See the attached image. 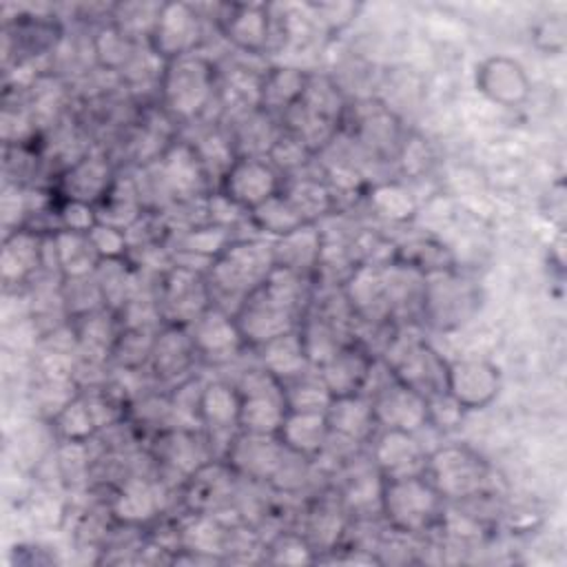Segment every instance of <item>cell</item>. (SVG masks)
Segmentation results:
<instances>
[{"mask_svg":"<svg viewBox=\"0 0 567 567\" xmlns=\"http://www.w3.org/2000/svg\"><path fill=\"white\" fill-rule=\"evenodd\" d=\"M303 295V275L275 266L266 281L233 315L244 343L259 348L275 337L297 330Z\"/></svg>","mask_w":567,"mask_h":567,"instance_id":"6da1fadb","label":"cell"},{"mask_svg":"<svg viewBox=\"0 0 567 567\" xmlns=\"http://www.w3.org/2000/svg\"><path fill=\"white\" fill-rule=\"evenodd\" d=\"M275 268V246L264 239H241L230 241L228 248L208 268L206 286L210 301H233L235 310L241 301L257 290ZM235 315V312H233Z\"/></svg>","mask_w":567,"mask_h":567,"instance_id":"7a4b0ae2","label":"cell"},{"mask_svg":"<svg viewBox=\"0 0 567 567\" xmlns=\"http://www.w3.org/2000/svg\"><path fill=\"white\" fill-rule=\"evenodd\" d=\"M379 509L394 529L416 534L441 518L443 496L425 474L383 476Z\"/></svg>","mask_w":567,"mask_h":567,"instance_id":"3957f363","label":"cell"},{"mask_svg":"<svg viewBox=\"0 0 567 567\" xmlns=\"http://www.w3.org/2000/svg\"><path fill=\"white\" fill-rule=\"evenodd\" d=\"M217 89L215 64L197 53L166 62L159 78L162 102L168 113L182 120L197 117L206 111Z\"/></svg>","mask_w":567,"mask_h":567,"instance_id":"277c9868","label":"cell"},{"mask_svg":"<svg viewBox=\"0 0 567 567\" xmlns=\"http://www.w3.org/2000/svg\"><path fill=\"white\" fill-rule=\"evenodd\" d=\"M239 405V432L277 434L288 412L284 385L268 370H248L237 385Z\"/></svg>","mask_w":567,"mask_h":567,"instance_id":"5b68a950","label":"cell"},{"mask_svg":"<svg viewBox=\"0 0 567 567\" xmlns=\"http://www.w3.org/2000/svg\"><path fill=\"white\" fill-rule=\"evenodd\" d=\"M423 474L443 498H467L483 487L487 465L465 445H445L425 458Z\"/></svg>","mask_w":567,"mask_h":567,"instance_id":"8992f818","label":"cell"},{"mask_svg":"<svg viewBox=\"0 0 567 567\" xmlns=\"http://www.w3.org/2000/svg\"><path fill=\"white\" fill-rule=\"evenodd\" d=\"M385 363L392 377L412 390L421 392L425 399L445 392L447 363L427 343L410 339H394L385 348Z\"/></svg>","mask_w":567,"mask_h":567,"instance_id":"52a82bcc","label":"cell"},{"mask_svg":"<svg viewBox=\"0 0 567 567\" xmlns=\"http://www.w3.org/2000/svg\"><path fill=\"white\" fill-rule=\"evenodd\" d=\"M281 188V173L266 155H237L221 175L219 193L248 213L277 195Z\"/></svg>","mask_w":567,"mask_h":567,"instance_id":"ba28073f","label":"cell"},{"mask_svg":"<svg viewBox=\"0 0 567 567\" xmlns=\"http://www.w3.org/2000/svg\"><path fill=\"white\" fill-rule=\"evenodd\" d=\"M202 35V18L193 4L166 2L159 7L155 24L148 33V47L157 58L171 62L195 53Z\"/></svg>","mask_w":567,"mask_h":567,"instance_id":"9c48e42d","label":"cell"},{"mask_svg":"<svg viewBox=\"0 0 567 567\" xmlns=\"http://www.w3.org/2000/svg\"><path fill=\"white\" fill-rule=\"evenodd\" d=\"M288 454L290 452L277 434L237 432L224 452V461L235 474L248 478H275Z\"/></svg>","mask_w":567,"mask_h":567,"instance_id":"30bf717a","label":"cell"},{"mask_svg":"<svg viewBox=\"0 0 567 567\" xmlns=\"http://www.w3.org/2000/svg\"><path fill=\"white\" fill-rule=\"evenodd\" d=\"M445 392L463 410H483L501 392V370L483 359H461L447 363Z\"/></svg>","mask_w":567,"mask_h":567,"instance_id":"8fae6325","label":"cell"},{"mask_svg":"<svg viewBox=\"0 0 567 567\" xmlns=\"http://www.w3.org/2000/svg\"><path fill=\"white\" fill-rule=\"evenodd\" d=\"M476 301L478 297L474 288L450 272L432 275V281L427 286L423 284L421 292L423 312L439 328H454L467 321L476 308Z\"/></svg>","mask_w":567,"mask_h":567,"instance_id":"7c38bea8","label":"cell"},{"mask_svg":"<svg viewBox=\"0 0 567 567\" xmlns=\"http://www.w3.org/2000/svg\"><path fill=\"white\" fill-rule=\"evenodd\" d=\"M370 401L377 425L383 430L416 434L427 425V399L394 377L379 388Z\"/></svg>","mask_w":567,"mask_h":567,"instance_id":"4fadbf2b","label":"cell"},{"mask_svg":"<svg viewBox=\"0 0 567 567\" xmlns=\"http://www.w3.org/2000/svg\"><path fill=\"white\" fill-rule=\"evenodd\" d=\"M374 372L372 350L361 341H346L321 368L319 379L332 399L361 394Z\"/></svg>","mask_w":567,"mask_h":567,"instance_id":"5bb4252c","label":"cell"},{"mask_svg":"<svg viewBox=\"0 0 567 567\" xmlns=\"http://www.w3.org/2000/svg\"><path fill=\"white\" fill-rule=\"evenodd\" d=\"M210 292L202 272L175 266L162 290V312L171 326L188 328L210 303Z\"/></svg>","mask_w":567,"mask_h":567,"instance_id":"9a60e30c","label":"cell"},{"mask_svg":"<svg viewBox=\"0 0 567 567\" xmlns=\"http://www.w3.org/2000/svg\"><path fill=\"white\" fill-rule=\"evenodd\" d=\"M476 89L498 106H518L529 97L532 80L518 60L492 55L476 66Z\"/></svg>","mask_w":567,"mask_h":567,"instance_id":"2e32d148","label":"cell"},{"mask_svg":"<svg viewBox=\"0 0 567 567\" xmlns=\"http://www.w3.org/2000/svg\"><path fill=\"white\" fill-rule=\"evenodd\" d=\"M188 332L197 354L210 361L230 359L241 350V346H246L235 317L217 306H208L188 326Z\"/></svg>","mask_w":567,"mask_h":567,"instance_id":"e0dca14e","label":"cell"},{"mask_svg":"<svg viewBox=\"0 0 567 567\" xmlns=\"http://www.w3.org/2000/svg\"><path fill=\"white\" fill-rule=\"evenodd\" d=\"M219 29L224 38L244 53H261L270 40V13L266 4H226L221 7Z\"/></svg>","mask_w":567,"mask_h":567,"instance_id":"ac0fdd59","label":"cell"},{"mask_svg":"<svg viewBox=\"0 0 567 567\" xmlns=\"http://www.w3.org/2000/svg\"><path fill=\"white\" fill-rule=\"evenodd\" d=\"M372 454L381 476L423 474L427 458L421 443L416 441V434L399 430H383Z\"/></svg>","mask_w":567,"mask_h":567,"instance_id":"d6986e66","label":"cell"},{"mask_svg":"<svg viewBox=\"0 0 567 567\" xmlns=\"http://www.w3.org/2000/svg\"><path fill=\"white\" fill-rule=\"evenodd\" d=\"M159 177L175 197H193L206 188L208 171L193 144H173L159 164Z\"/></svg>","mask_w":567,"mask_h":567,"instance_id":"ffe728a7","label":"cell"},{"mask_svg":"<svg viewBox=\"0 0 567 567\" xmlns=\"http://www.w3.org/2000/svg\"><path fill=\"white\" fill-rule=\"evenodd\" d=\"M284 447L295 456H317L330 441V427L326 412L315 410H288L277 432Z\"/></svg>","mask_w":567,"mask_h":567,"instance_id":"44dd1931","label":"cell"},{"mask_svg":"<svg viewBox=\"0 0 567 567\" xmlns=\"http://www.w3.org/2000/svg\"><path fill=\"white\" fill-rule=\"evenodd\" d=\"M239 405L241 396L235 385L213 381L202 390L197 419L213 436L224 434L228 441H233V432L239 430Z\"/></svg>","mask_w":567,"mask_h":567,"instance_id":"7402d4cb","label":"cell"},{"mask_svg":"<svg viewBox=\"0 0 567 567\" xmlns=\"http://www.w3.org/2000/svg\"><path fill=\"white\" fill-rule=\"evenodd\" d=\"M326 421L330 427V436H339L348 443L365 441L377 427L372 401L363 392L332 399L326 408Z\"/></svg>","mask_w":567,"mask_h":567,"instance_id":"603a6c76","label":"cell"},{"mask_svg":"<svg viewBox=\"0 0 567 567\" xmlns=\"http://www.w3.org/2000/svg\"><path fill=\"white\" fill-rule=\"evenodd\" d=\"M44 237L29 228H16L4 237L0 268L4 284L24 281L38 266H42Z\"/></svg>","mask_w":567,"mask_h":567,"instance_id":"cb8c5ba5","label":"cell"},{"mask_svg":"<svg viewBox=\"0 0 567 567\" xmlns=\"http://www.w3.org/2000/svg\"><path fill=\"white\" fill-rule=\"evenodd\" d=\"M195 357H197V350H195L188 328L168 323V328H164L153 339L148 359H151L153 372L157 377L171 379V377H177L179 372H186Z\"/></svg>","mask_w":567,"mask_h":567,"instance_id":"d4e9b609","label":"cell"},{"mask_svg":"<svg viewBox=\"0 0 567 567\" xmlns=\"http://www.w3.org/2000/svg\"><path fill=\"white\" fill-rule=\"evenodd\" d=\"M272 246H275V266L295 270L299 275L315 270L323 252L321 233L317 230L315 224H303L297 230L284 237H277Z\"/></svg>","mask_w":567,"mask_h":567,"instance_id":"484cf974","label":"cell"},{"mask_svg":"<svg viewBox=\"0 0 567 567\" xmlns=\"http://www.w3.org/2000/svg\"><path fill=\"white\" fill-rule=\"evenodd\" d=\"M308 80L310 75L295 66L268 69L259 82V109L264 113H286L301 100Z\"/></svg>","mask_w":567,"mask_h":567,"instance_id":"4316f807","label":"cell"},{"mask_svg":"<svg viewBox=\"0 0 567 567\" xmlns=\"http://www.w3.org/2000/svg\"><path fill=\"white\" fill-rule=\"evenodd\" d=\"M259 352H261V368L268 370L272 377H277L281 383L303 374L306 368L310 365L299 328L259 346Z\"/></svg>","mask_w":567,"mask_h":567,"instance_id":"83f0119b","label":"cell"},{"mask_svg":"<svg viewBox=\"0 0 567 567\" xmlns=\"http://www.w3.org/2000/svg\"><path fill=\"white\" fill-rule=\"evenodd\" d=\"M111 184V168L102 157H84L62 177L66 199H80L93 206L106 195Z\"/></svg>","mask_w":567,"mask_h":567,"instance_id":"f1b7e54d","label":"cell"},{"mask_svg":"<svg viewBox=\"0 0 567 567\" xmlns=\"http://www.w3.org/2000/svg\"><path fill=\"white\" fill-rule=\"evenodd\" d=\"M97 221L128 230L142 217V195L133 179H113L106 195L95 204Z\"/></svg>","mask_w":567,"mask_h":567,"instance_id":"f546056e","label":"cell"},{"mask_svg":"<svg viewBox=\"0 0 567 567\" xmlns=\"http://www.w3.org/2000/svg\"><path fill=\"white\" fill-rule=\"evenodd\" d=\"M111 509H113V516L124 525H144L155 518L159 503L148 481L131 478L115 494Z\"/></svg>","mask_w":567,"mask_h":567,"instance_id":"4dcf8cb0","label":"cell"},{"mask_svg":"<svg viewBox=\"0 0 567 567\" xmlns=\"http://www.w3.org/2000/svg\"><path fill=\"white\" fill-rule=\"evenodd\" d=\"M55 250H58V268L64 272L66 279L73 277H89L95 272L100 257L95 255L89 235L71 233V230H55L53 233Z\"/></svg>","mask_w":567,"mask_h":567,"instance_id":"1f68e13d","label":"cell"},{"mask_svg":"<svg viewBox=\"0 0 567 567\" xmlns=\"http://www.w3.org/2000/svg\"><path fill=\"white\" fill-rule=\"evenodd\" d=\"M281 190L292 202L306 224H315L319 217L328 215L334 204L330 186L312 177H297L290 184H284Z\"/></svg>","mask_w":567,"mask_h":567,"instance_id":"d6a6232c","label":"cell"},{"mask_svg":"<svg viewBox=\"0 0 567 567\" xmlns=\"http://www.w3.org/2000/svg\"><path fill=\"white\" fill-rule=\"evenodd\" d=\"M248 217L259 230H264L266 235H272L275 239L284 237L306 224L284 190H279L264 204L248 210Z\"/></svg>","mask_w":567,"mask_h":567,"instance_id":"836d02e7","label":"cell"},{"mask_svg":"<svg viewBox=\"0 0 567 567\" xmlns=\"http://www.w3.org/2000/svg\"><path fill=\"white\" fill-rule=\"evenodd\" d=\"M394 264H399L408 270H414L416 275L432 277V275L450 272L452 255L443 244H439L434 239H414L396 250Z\"/></svg>","mask_w":567,"mask_h":567,"instance_id":"e575fe53","label":"cell"},{"mask_svg":"<svg viewBox=\"0 0 567 567\" xmlns=\"http://www.w3.org/2000/svg\"><path fill=\"white\" fill-rule=\"evenodd\" d=\"M58 434L66 443H86L97 432V419L86 396L69 399L53 416Z\"/></svg>","mask_w":567,"mask_h":567,"instance_id":"d590c367","label":"cell"},{"mask_svg":"<svg viewBox=\"0 0 567 567\" xmlns=\"http://www.w3.org/2000/svg\"><path fill=\"white\" fill-rule=\"evenodd\" d=\"M299 332L308 361L319 368L346 343L339 341L337 323H332L330 317H308V321L299 323Z\"/></svg>","mask_w":567,"mask_h":567,"instance_id":"8d00e7d4","label":"cell"},{"mask_svg":"<svg viewBox=\"0 0 567 567\" xmlns=\"http://www.w3.org/2000/svg\"><path fill=\"white\" fill-rule=\"evenodd\" d=\"M93 51H95L100 66H104L109 71H120L135 60L133 38L128 33H124L117 24L104 27L97 31V35L93 40Z\"/></svg>","mask_w":567,"mask_h":567,"instance_id":"74e56055","label":"cell"},{"mask_svg":"<svg viewBox=\"0 0 567 567\" xmlns=\"http://www.w3.org/2000/svg\"><path fill=\"white\" fill-rule=\"evenodd\" d=\"M281 385H284V396H286L288 410L326 412V408L332 401L323 381L319 377H308L306 372L290 381H284Z\"/></svg>","mask_w":567,"mask_h":567,"instance_id":"f35d334b","label":"cell"},{"mask_svg":"<svg viewBox=\"0 0 567 567\" xmlns=\"http://www.w3.org/2000/svg\"><path fill=\"white\" fill-rule=\"evenodd\" d=\"M228 474H233V470L228 465H202L190 474V492H188V501L193 505V509H204L210 503H215L219 496L226 494L228 489Z\"/></svg>","mask_w":567,"mask_h":567,"instance_id":"ab89813d","label":"cell"},{"mask_svg":"<svg viewBox=\"0 0 567 567\" xmlns=\"http://www.w3.org/2000/svg\"><path fill=\"white\" fill-rule=\"evenodd\" d=\"M312 148L299 140L297 135H292L290 131H281L277 135V140L272 142V146L268 148L266 157L275 164V168L279 173H290V171H297L301 168L303 164H308V159L312 157Z\"/></svg>","mask_w":567,"mask_h":567,"instance_id":"60d3db41","label":"cell"},{"mask_svg":"<svg viewBox=\"0 0 567 567\" xmlns=\"http://www.w3.org/2000/svg\"><path fill=\"white\" fill-rule=\"evenodd\" d=\"M370 204L377 210V215L392 219V221H403L414 215V199L405 188L399 184H381L370 193Z\"/></svg>","mask_w":567,"mask_h":567,"instance_id":"b9f144b4","label":"cell"},{"mask_svg":"<svg viewBox=\"0 0 567 567\" xmlns=\"http://www.w3.org/2000/svg\"><path fill=\"white\" fill-rule=\"evenodd\" d=\"M89 241L95 250V255L102 259H124V255L128 252V233L109 224L97 221L91 233H89Z\"/></svg>","mask_w":567,"mask_h":567,"instance_id":"7bdbcfd3","label":"cell"},{"mask_svg":"<svg viewBox=\"0 0 567 567\" xmlns=\"http://www.w3.org/2000/svg\"><path fill=\"white\" fill-rule=\"evenodd\" d=\"M166 439V450H164V461L171 465V467H179L188 474H193L197 467H202L204 463H197L199 461V452H197V441L186 434V432H171L164 436Z\"/></svg>","mask_w":567,"mask_h":567,"instance_id":"ee69618b","label":"cell"},{"mask_svg":"<svg viewBox=\"0 0 567 567\" xmlns=\"http://www.w3.org/2000/svg\"><path fill=\"white\" fill-rule=\"evenodd\" d=\"M97 224V210L89 202L64 199L58 206V230H71L80 235H89Z\"/></svg>","mask_w":567,"mask_h":567,"instance_id":"f6af8a7d","label":"cell"},{"mask_svg":"<svg viewBox=\"0 0 567 567\" xmlns=\"http://www.w3.org/2000/svg\"><path fill=\"white\" fill-rule=\"evenodd\" d=\"M534 42L545 53H563L567 44V22L563 13H551L534 27Z\"/></svg>","mask_w":567,"mask_h":567,"instance_id":"bcb514c9","label":"cell"},{"mask_svg":"<svg viewBox=\"0 0 567 567\" xmlns=\"http://www.w3.org/2000/svg\"><path fill=\"white\" fill-rule=\"evenodd\" d=\"M308 9L312 11V18L328 31H341L343 27H348L352 22V18L359 11V4L352 2H319V4H308Z\"/></svg>","mask_w":567,"mask_h":567,"instance_id":"7dc6e473","label":"cell"},{"mask_svg":"<svg viewBox=\"0 0 567 567\" xmlns=\"http://www.w3.org/2000/svg\"><path fill=\"white\" fill-rule=\"evenodd\" d=\"M463 412L465 410L447 392L427 396V425H434L441 430H452L461 423Z\"/></svg>","mask_w":567,"mask_h":567,"instance_id":"c3c4849f","label":"cell"},{"mask_svg":"<svg viewBox=\"0 0 567 567\" xmlns=\"http://www.w3.org/2000/svg\"><path fill=\"white\" fill-rule=\"evenodd\" d=\"M272 563H288V565H299V563H310L312 560V549L310 545L295 534H281L272 545Z\"/></svg>","mask_w":567,"mask_h":567,"instance_id":"681fc988","label":"cell"},{"mask_svg":"<svg viewBox=\"0 0 567 567\" xmlns=\"http://www.w3.org/2000/svg\"><path fill=\"white\" fill-rule=\"evenodd\" d=\"M372 474H365V476H357V481L348 487L346 492V498L348 503L354 507V509H361V507H370L372 501L377 505H381V492H374L372 494Z\"/></svg>","mask_w":567,"mask_h":567,"instance_id":"f907efd6","label":"cell"}]
</instances>
